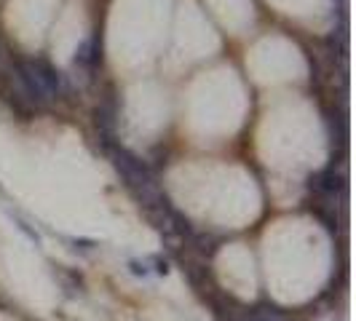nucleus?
<instances>
[{
  "label": "nucleus",
  "instance_id": "nucleus-1",
  "mask_svg": "<svg viewBox=\"0 0 356 321\" xmlns=\"http://www.w3.org/2000/svg\"><path fill=\"white\" fill-rule=\"evenodd\" d=\"M19 81L24 91L35 99V102H49L62 91V78L59 72H54L43 62H22L19 65Z\"/></svg>",
  "mask_w": 356,
  "mask_h": 321
},
{
  "label": "nucleus",
  "instance_id": "nucleus-2",
  "mask_svg": "<svg viewBox=\"0 0 356 321\" xmlns=\"http://www.w3.org/2000/svg\"><path fill=\"white\" fill-rule=\"evenodd\" d=\"M110 156L115 160V166H118V172L124 174L134 188H140L143 193H150L153 190V174L147 172V166H145L140 158H134L129 150L124 147H110Z\"/></svg>",
  "mask_w": 356,
  "mask_h": 321
},
{
  "label": "nucleus",
  "instance_id": "nucleus-3",
  "mask_svg": "<svg viewBox=\"0 0 356 321\" xmlns=\"http://www.w3.org/2000/svg\"><path fill=\"white\" fill-rule=\"evenodd\" d=\"M97 62H99V40H97V38H89V40H83V43L78 46V51H75V65H81V67H86V70H94Z\"/></svg>",
  "mask_w": 356,
  "mask_h": 321
}]
</instances>
